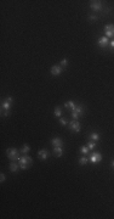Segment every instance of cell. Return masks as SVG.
<instances>
[{"instance_id": "cell-5", "label": "cell", "mask_w": 114, "mask_h": 219, "mask_svg": "<svg viewBox=\"0 0 114 219\" xmlns=\"http://www.w3.org/2000/svg\"><path fill=\"white\" fill-rule=\"evenodd\" d=\"M89 161L91 162V163H100V162L102 161V154L101 152H98V151H94V152H91V155L89 157Z\"/></svg>"}, {"instance_id": "cell-12", "label": "cell", "mask_w": 114, "mask_h": 219, "mask_svg": "<svg viewBox=\"0 0 114 219\" xmlns=\"http://www.w3.org/2000/svg\"><path fill=\"white\" fill-rule=\"evenodd\" d=\"M51 145H52L54 147H56V146H61V147H63V140L61 139V137H58V136H56V137H52L51 139Z\"/></svg>"}, {"instance_id": "cell-21", "label": "cell", "mask_w": 114, "mask_h": 219, "mask_svg": "<svg viewBox=\"0 0 114 219\" xmlns=\"http://www.w3.org/2000/svg\"><path fill=\"white\" fill-rule=\"evenodd\" d=\"M87 147L90 149V151L95 150L96 147H97V142H96V141H91V140H89V142H87Z\"/></svg>"}, {"instance_id": "cell-1", "label": "cell", "mask_w": 114, "mask_h": 219, "mask_svg": "<svg viewBox=\"0 0 114 219\" xmlns=\"http://www.w3.org/2000/svg\"><path fill=\"white\" fill-rule=\"evenodd\" d=\"M12 104H13L12 96H7L6 99L3 100V102H1V117H9L10 116V110L12 107Z\"/></svg>"}, {"instance_id": "cell-10", "label": "cell", "mask_w": 114, "mask_h": 219, "mask_svg": "<svg viewBox=\"0 0 114 219\" xmlns=\"http://www.w3.org/2000/svg\"><path fill=\"white\" fill-rule=\"evenodd\" d=\"M62 72H63V67H61L60 65H55L50 69V73L52 75H60Z\"/></svg>"}, {"instance_id": "cell-25", "label": "cell", "mask_w": 114, "mask_h": 219, "mask_svg": "<svg viewBox=\"0 0 114 219\" xmlns=\"http://www.w3.org/2000/svg\"><path fill=\"white\" fill-rule=\"evenodd\" d=\"M98 17L96 16V15H90L89 16V21H97Z\"/></svg>"}, {"instance_id": "cell-15", "label": "cell", "mask_w": 114, "mask_h": 219, "mask_svg": "<svg viewBox=\"0 0 114 219\" xmlns=\"http://www.w3.org/2000/svg\"><path fill=\"white\" fill-rule=\"evenodd\" d=\"M75 102L74 101H72V100H69V101H67V102L64 104V108H67V110H69V111H73L74 108H75Z\"/></svg>"}, {"instance_id": "cell-7", "label": "cell", "mask_w": 114, "mask_h": 219, "mask_svg": "<svg viewBox=\"0 0 114 219\" xmlns=\"http://www.w3.org/2000/svg\"><path fill=\"white\" fill-rule=\"evenodd\" d=\"M97 45H98V48H101V49L108 48V46H109V38H107L106 35H102V37L98 38Z\"/></svg>"}, {"instance_id": "cell-13", "label": "cell", "mask_w": 114, "mask_h": 219, "mask_svg": "<svg viewBox=\"0 0 114 219\" xmlns=\"http://www.w3.org/2000/svg\"><path fill=\"white\" fill-rule=\"evenodd\" d=\"M49 156H50V152L48 150H40L38 152V157H39V160L41 161H46L49 158Z\"/></svg>"}, {"instance_id": "cell-18", "label": "cell", "mask_w": 114, "mask_h": 219, "mask_svg": "<svg viewBox=\"0 0 114 219\" xmlns=\"http://www.w3.org/2000/svg\"><path fill=\"white\" fill-rule=\"evenodd\" d=\"M78 162H79V164H80V166H85V164L87 163V162H90V161H89V157H86V155H84V156H81V157H80Z\"/></svg>"}, {"instance_id": "cell-27", "label": "cell", "mask_w": 114, "mask_h": 219, "mask_svg": "<svg viewBox=\"0 0 114 219\" xmlns=\"http://www.w3.org/2000/svg\"><path fill=\"white\" fill-rule=\"evenodd\" d=\"M111 166H112V168H114V160L112 161V163H111Z\"/></svg>"}, {"instance_id": "cell-11", "label": "cell", "mask_w": 114, "mask_h": 219, "mask_svg": "<svg viewBox=\"0 0 114 219\" xmlns=\"http://www.w3.org/2000/svg\"><path fill=\"white\" fill-rule=\"evenodd\" d=\"M9 169H10L11 173H18V170L21 169V168H19V164L16 161H11V163L9 164Z\"/></svg>"}, {"instance_id": "cell-16", "label": "cell", "mask_w": 114, "mask_h": 219, "mask_svg": "<svg viewBox=\"0 0 114 219\" xmlns=\"http://www.w3.org/2000/svg\"><path fill=\"white\" fill-rule=\"evenodd\" d=\"M89 140H91V141H98L100 140V134L98 133H96V131H92V133L89 135Z\"/></svg>"}, {"instance_id": "cell-6", "label": "cell", "mask_w": 114, "mask_h": 219, "mask_svg": "<svg viewBox=\"0 0 114 219\" xmlns=\"http://www.w3.org/2000/svg\"><path fill=\"white\" fill-rule=\"evenodd\" d=\"M90 9L92 10V11H102V9H103V4L102 1H100V0H91L90 1Z\"/></svg>"}, {"instance_id": "cell-3", "label": "cell", "mask_w": 114, "mask_h": 219, "mask_svg": "<svg viewBox=\"0 0 114 219\" xmlns=\"http://www.w3.org/2000/svg\"><path fill=\"white\" fill-rule=\"evenodd\" d=\"M85 111H86V108H85L84 105H82V104H78V105L75 106V108H74L73 111H70L72 118L75 119V121H78V118H80L81 116H84Z\"/></svg>"}, {"instance_id": "cell-20", "label": "cell", "mask_w": 114, "mask_h": 219, "mask_svg": "<svg viewBox=\"0 0 114 219\" xmlns=\"http://www.w3.org/2000/svg\"><path fill=\"white\" fill-rule=\"evenodd\" d=\"M79 152H80V154H82V155H87V154L90 152V149L87 147V145H86V146H85V145H82V146L80 147V149H79Z\"/></svg>"}, {"instance_id": "cell-9", "label": "cell", "mask_w": 114, "mask_h": 219, "mask_svg": "<svg viewBox=\"0 0 114 219\" xmlns=\"http://www.w3.org/2000/svg\"><path fill=\"white\" fill-rule=\"evenodd\" d=\"M103 29H105V35L107 38H114V24H106Z\"/></svg>"}, {"instance_id": "cell-24", "label": "cell", "mask_w": 114, "mask_h": 219, "mask_svg": "<svg viewBox=\"0 0 114 219\" xmlns=\"http://www.w3.org/2000/svg\"><path fill=\"white\" fill-rule=\"evenodd\" d=\"M109 51H114V38L112 40H109Z\"/></svg>"}, {"instance_id": "cell-23", "label": "cell", "mask_w": 114, "mask_h": 219, "mask_svg": "<svg viewBox=\"0 0 114 219\" xmlns=\"http://www.w3.org/2000/svg\"><path fill=\"white\" fill-rule=\"evenodd\" d=\"M58 122H60V124H61V125H67V124L69 123V122L67 121L66 118H63V117H61V118L58 119Z\"/></svg>"}, {"instance_id": "cell-26", "label": "cell", "mask_w": 114, "mask_h": 219, "mask_svg": "<svg viewBox=\"0 0 114 219\" xmlns=\"http://www.w3.org/2000/svg\"><path fill=\"white\" fill-rule=\"evenodd\" d=\"M5 180H6V175H5L4 173H1V174H0V181H1V183H4Z\"/></svg>"}, {"instance_id": "cell-22", "label": "cell", "mask_w": 114, "mask_h": 219, "mask_svg": "<svg viewBox=\"0 0 114 219\" xmlns=\"http://www.w3.org/2000/svg\"><path fill=\"white\" fill-rule=\"evenodd\" d=\"M68 59H62L61 60V62H60V66H61V67H63V68H66L67 67V66H68Z\"/></svg>"}, {"instance_id": "cell-19", "label": "cell", "mask_w": 114, "mask_h": 219, "mask_svg": "<svg viewBox=\"0 0 114 219\" xmlns=\"http://www.w3.org/2000/svg\"><path fill=\"white\" fill-rule=\"evenodd\" d=\"M54 115H55V117H57V118H61V117H62V107H61V106H57V107H55Z\"/></svg>"}, {"instance_id": "cell-8", "label": "cell", "mask_w": 114, "mask_h": 219, "mask_svg": "<svg viewBox=\"0 0 114 219\" xmlns=\"http://www.w3.org/2000/svg\"><path fill=\"white\" fill-rule=\"evenodd\" d=\"M68 125H69L70 131H73V133H79L80 129H81L80 123H79L78 121H75V119H72L69 123H68Z\"/></svg>"}, {"instance_id": "cell-14", "label": "cell", "mask_w": 114, "mask_h": 219, "mask_svg": "<svg viewBox=\"0 0 114 219\" xmlns=\"http://www.w3.org/2000/svg\"><path fill=\"white\" fill-rule=\"evenodd\" d=\"M54 155L56 157H61L62 155H63V147H61V146L54 147Z\"/></svg>"}, {"instance_id": "cell-2", "label": "cell", "mask_w": 114, "mask_h": 219, "mask_svg": "<svg viewBox=\"0 0 114 219\" xmlns=\"http://www.w3.org/2000/svg\"><path fill=\"white\" fill-rule=\"evenodd\" d=\"M18 164H19V168L22 170H25L33 164V158L28 155H23L22 157H19L18 160Z\"/></svg>"}, {"instance_id": "cell-4", "label": "cell", "mask_w": 114, "mask_h": 219, "mask_svg": "<svg viewBox=\"0 0 114 219\" xmlns=\"http://www.w3.org/2000/svg\"><path fill=\"white\" fill-rule=\"evenodd\" d=\"M19 150L15 149V147H9L6 150V156L10 161H18L19 160Z\"/></svg>"}, {"instance_id": "cell-17", "label": "cell", "mask_w": 114, "mask_h": 219, "mask_svg": "<svg viewBox=\"0 0 114 219\" xmlns=\"http://www.w3.org/2000/svg\"><path fill=\"white\" fill-rule=\"evenodd\" d=\"M29 151H30V146L27 145V144H24V145L19 149V152H21V154H23V155H27Z\"/></svg>"}]
</instances>
